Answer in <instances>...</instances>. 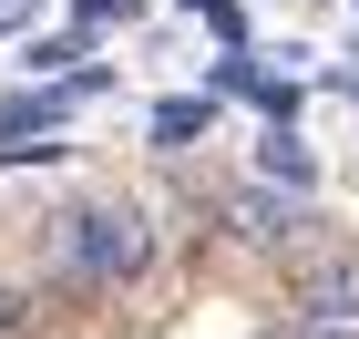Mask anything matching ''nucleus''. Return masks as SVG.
I'll list each match as a JSON object with an SVG mask.
<instances>
[{
	"instance_id": "nucleus-1",
	"label": "nucleus",
	"mask_w": 359,
	"mask_h": 339,
	"mask_svg": "<svg viewBox=\"0 0 359 339\" xmlns=\"http://www.w3.org/2000/svg\"><path fill=\"white\" fill-rule=\"evenodd\" d=\"M154 278V216L134 196H83L52 216V298H123Z\"/></svg>"
},
{
	"instance_id": "nucleus-2",
	"label": "nucleus",
	"mask_w": 359,
	"mask_h": 339,
	"mask_svg": "<svg viewBox=\"0 0 359 339\" xmlns=\"http://www.w3.org/2000/svg\"><path fill=\"white\" fill-rule=\"evenodd\" d=\"M287 319L318 329V339H359V247L298 257V267H287Z\"/></svg>"
},
{
	"instance_id": "nucleus-3",
	"label": "nucleus",
	"mask_w": 359,
	"mask_h": 339,
	"mask_svg": "<svg viewBox=\"0 0 359 339\" xmlns=\"http://www.w3.org/2000/svg\"><path fill=\"white\" fill-rule=\"evenodd\" d=\"M226 226H236V237H247V247H298L308 226H318V206H308L298 185H287V196H277L267 175H257V185H236V196H226Z\"/></svg>"
},
{
	"instance_id": "nucleus-4",
	"label": "nucleus",
	"mask_w": 359,
	"mask_h": 339,
	"mask_svg": "<svg viewBox=\"0 0 359 339\" xmlns=\"http://www.w3.org/2000/svg\"><path fill=\"white\" fill-rule=\"evenodd\" d=\"M205 134H216V93H165V103L144 113V144L154 154H195Z\"/></svg>"
},
{
	"instance_id": "nucleus-5",
	"label": "nucleus",
	"mask_w": 359,
	"mask_h": 339,
	"mask_svg": "<svg viewBox=\"0 0 359 339\" xmlns=\"http://www.w3.org/2000/svg\"><path fill=\"white\" fill-rule=\"evenodd\" d=\"M257 175H267V185H298V196L318 185V154L298 144V124H267V154H257Z\"/></svg>"
},
{
	"instance_id": "nucleus-6",
	"label": "nucleus",
	"mask_w": 359,
	"mask_h": 339,
	"mask_svg": "<svg viewBox=\"0 0 359 339\" xmlns=\"http://www.w3.org/2000/svg\"><path fill=\"white\" fill-rule=\"evenodd\" d=\"M21 62H31V83H41V72H72V62H83V41H72V31H62V41H41V31H31Z\"/></svg>"
},
{
	"instance_id": "nucleus-7",
	"label": "nucleus",
	"mask_w": 359,
	"mask_h": 339,
	"mask_svg": "<svg viewBox=\"0 0 359 339\" xmlns=\"http://www.w3.org/2000/svg\"><path fill=\"white\" fill-rule=\"evenodd\" d=\"M144 0H72V41H93V31H113V21H134Z\"/></svg>"
},
{
	"instance_id": "nucleus-8",
	"label": "nucleus",
	"mask_w": 359,
	"mask_h": 339,
	"mask_svg": "<svg viewBox=\"0 0 359 339\" xmlns=\"http://www.w3.org/2000/svg\"><path fill=\"white\" fill-rule=\"evenodd\" d=\"M31 319H41V298L21 278H0V339H31Z\"/></svg>"
},
{
	"instance_id": "nucleus-9",
	"label": "nucleus",
	"mask_w": 359,
	"mask_h": 339,
	"mask_svg": "<svg viewBox=\"0 0 359 339\" xmlns=\"http://www.w3.org/2000/svg\"><path fill=\"white\" fill-rule=\"evenodd\" d=\"M0 31H11V11H0Z\"/></svg>"
}]
</instances>
